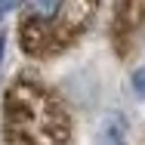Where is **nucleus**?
Returning <instances> with one entry per match:
<instances>
[{
  "label": "nucleus",
  "instance_id": "obj_3",
  "mask_svg": "<svg viewBox=\"0 0 145 145\" xmlns=\"http://www.w3.org/2000/svg\"><path fill=\"white\" fill-rule=\"evenodd\" d=\"M142 28H145V0H117L114 3V25H111L117 50L127 46Z\"/></svg>",
  "mask_w": 145,
  "mask_h": 145
},
{
  "label": "nucleus",
  "instance_id": "obj_7",
  "mask_svg": "<svg viewBox=\"0 0 145 145\" xmlns=\"http://www.w3.org/2000/svg\"><path fill=\"white\" fill-rule=\"evenodd\" d=\"M3 56H6V34H0V65H3Z\"/></svg>",
  "mask_w": 145,
  "mask_h": 145
},
{
  "label": "nucleus",
  "instance_id": "obj_4",
  "mask_svg": "<svg viewBox=\"0 0 145 145\" xmlns=\"http://www.w3.org/2000/svg\"><path fill=\"white\" fill-rule=\"evenodd\" d=\"M96 145H130V120L123 111H105Z\"/></svg>",
  "mask_w": 145,
  "mask_h": 145
},
{
  "label": "nucleus",
  "instance_id": "obj_6",
  "mask_svg": "<svg viewBox=\"0 0 145 145\" xmlns=\"http://www.w3.org/2000/svg\"><path fill=\"white\" fill-rule=\"evenodd\" d=\"M16 6H19V0H0V22H3V19H6Z\"/></svg>",
  "mask_w": 145,
  "mask_h": 145
},
{
  "label": "nucleus",
  "instance_id": "obj_2",
  "mask_svg": "<svg viewBox=\"0 0 145 145\" xmlns=\"http://www.w3.org/2000/svg\"><path fill=\"white\" fill-rule=\"evenodd\" d=\"M19 43L25 56L53 59L93 28L99 0H19Z\"/></svg>",
  "mask_w": 145,
  "mask_h": 145
},
{
  "label": "nucleus",
  "instance_id": "obj_5",
  "mask_svg": "<svg viewBox=\"0 0 145 145\" xmlns=\"http://www.w3.org/2000/svg\"><path fill=\"white\" fill-rule=\"evenodd\" d=\"M130 87H133V93H136L139 99H145V65L133 71V77H130Z\"/></svg>",
  "mask_w": 145,
  "mask_h": 145
},
{
  "label": "nucleus",
  "instance_id": "obj_1",
  "mask_svg": "<svg viewBox=\"0 0 145 145\" xmlns=\"http://www.w3.org/2000/svg\"><path fill=\"white\" fill-rule=\"evenodd\" d=\"M71 114L62 99L37 77H16L3 96L6 145H65L71 139Z\"/></svg>",
  "mask_w": 145,
  "mask_h": 145
}]
</instances>
